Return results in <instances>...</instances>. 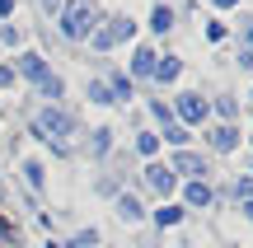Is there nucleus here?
Segmentation results:
<instances>
[{
  "instance_id": "6",
  "label": "nucleus",
  "mask_w": 253,
  "mask_h": 248,
  "mask_svg": "<svg viewBox=\"0 0 253 248\" xmlns=\"http://www.w3.org/2000/svg\"><path fill=\"white\" fill-rule=\"evenodd\" d=\"M145 187H150V192H160V197H169V192H178V178H173L169 164L150 159V164H145Z\"/></svg>"
},
{
  "instance_id": "13",
  "label": "nucleus",
  "mask_w": 253,
  "mask_h": 248,
  "mask_svg": "<svg viewBox=\"0 0 253 248\" xmlns=\"http://www.w3.org/2000/svg\"><path fill=\"white\" fill-rule=\"evenodd\" d=\"M61 94H66V80L56 71H47L42 80H38V99H42V103H61Z\"/></svg>"
},
{
  "instance_id": "22",
  "label": "nucleus",
  "mask_w": 253,
  "mask_h": 248,
  "mask_svg": "<svg viewBox=\"0 0 253 248\" xmlns=\"http://www.w3.org/2000/svg\"><path fill=\"white\" fill-rule=\"evenodd\" d=\"M150 117L160 122V127H173V108H169L164 99H150Z\"/></svg>"
},
{
  "instance_id": "11",
  "label": "nucleus",
  "mask_w": 253,
  "mask_h": 248,
  "mask_svg": "<svg viewBox=\"0 0 253 248\" xmlns=\"http://www.w3.org/2000/svg\"><path fill=\"white\" fill-rule=\"evenodd\" d=\"M173 24H178V14H173V5H164V0H155V5H150V33H155V37H164V33H173Z\"/></svg>"
},
{
  "instance_id": "17",
  "label": "nucleus",
  "mask_w": 253,
  "mask_h": 248,
  "mask_svg": "<svg viewBox=\"0 0 253 248\" xmlns=\"http://www.w3.org/2000/svg\"><path fill=\"white\" fill-rule=\"evenodd\" d=\"M84 99L99 103V108H113V103H118V99H113V89H108V80H89V84H84Z\"/></svg>"
},
{
  "instance_id": "29",
  "label": "nucleus",
  "mask_w": 253,
  "mask_h": 248,
  "mask_svg": "<svg viewBox=\"0 0 253 248\" xmlns=\"http://www.w3.org/2000/svg\"><path fill=\"white\" fill-rule=\"evenodd\" d=\"M9 84H14V66L0 61V89H9Z\"/></svg>"
},
{
  "instance_id": "1",
  "label": "nucleus",
  "mask_w": 253,
  "mask_h": 248,
  "mask_svg": "<svg viewBox=\"0 0 253 248\" xmlns=\"http://www.w3.org/2000/svg\"><path fill=\"white\" fill-rule=\"evenodd\" d=\"M99 24H103V14H99L94 0H66L61 14H56V28H61L66 42H89V33Z\"/></svg>"
},
{
  "instance_id": "32",
  "label": "nucleus",
  "mask_w": 253,
  "mask_h": 248,
  "mask_svg": "<svg viewBox=\"0 0 253 248\" xmlns=\"http://www.w3.org/2000/svg\"><path fill=\"white\" fill-rule=\"evenodd\" d=\"M14 14V0H0V19H9Z\"/></svg>"
},
{
  "instance_id": "8",
  "label": "nucleus",
  "mask_w": 253,
  "mask_h": 248,
  "mask_svg": "<svg viewBox=\"0 0 253 248\" xmlns=\"http://www.w3.org/2000/svg\"><path fill=\"white\" fill-rule=\"evenodd\" d=\"M113 215H118L122 225H141L145 220V206H141L136 192H118V197H113Z\"/></svg>"
},
{
  "instance_id": "12",
  "label": "nucleus",
  "mask_w": 253,
  "mask_h": 248,
  "mask_svg": "<svg viewBox=\"0 0 253 248\" xmlns=\"http://www.w3.org/2000/svg\"><path fill=\"white\" fill-rule=\"evenodd\" d=\"M155 56H160V52H155L150 42H141V47L131 52V84H136V80H150V71H155Z\"/></svg>"
},
{
  "instance_id": "27",
  "label": "nucleus",
  "mask_w": 253,
  "mask_h": 248,
  "mask_svg": "<svg viewBox=\"0 0 253 248\" xmlns=\"http://www.w3.org/2000/svg\"><path fill=\"white\" fill-rule=\"evenodd\" d=\"M0 42H5V47H19V28L5 24V28H0Z\"/></svg>"
},
{
  "instance_id": "33",
  "label": "nucleus",
  "mask_w": 253,
  "mask_h": 248,
  "mask_svg": "<svg viewBox=\"0 0 253 248\" xmlns=\"http://www.w3.org/2000/svg\"><path fill=\"white\" fill-rule=\"evenodd\" d=\"M239 211H244V220L253 225V202H239Z\"/></svg>"
},
{
  "instance_id": "24",
  "label": "nucleus",
  "mask_w": 253,
  "mask_h": 248,
  "mask_svg": "<svg viewBox=\"0 0 253 248\" xmlns=\"http://www.w3.org/2000/svg\"><path fill=\"white\" fill-rule=\"evenodd\" d=\"M0 244H14V248H19V225L5 220V215H0Z\"/></svg>"
},
{
  "instance_id": "23",
  "label": "nucleus",
  "mask_w": 253,
  "mask_h": 248,
  "mask_svg": "<svg viewBox=\"0 0 253 248\" xmlns=\"http://www.w3.org/2000/svg\"><path fill=\"white\" fill-rule=\"evenodd\" d=\"M216 112H220V122H230V127H235V117H239V103H235V99H216Z\"/></svg>"
},
{
  "instance_id": "16",
  "label": "nucleus",
  "mask_w": 253,
  "mask_h": 248,
  "mask_svg": "<svg viewBox=\"0 0 253 248\" xmlns=\"http://www.w3.org/2000/svg\"><path fill=\"white\" fill-rule=\"evenodd\" d=\"M113 150V127H94L89 131V159H103Z\"/></svg>"
},
{
  "instance_id": "10",
  "label": "nucleus",
  "mask_w": 253,
  "mask_h": 248,
  "mask_svg": "<svg viewBox=\"0 0 253 248\" xmlns=\"http://www.w3.org/2000/svg\"><path fill=\"white\" fill-rule=\"evenodd\" d=\"M178 75H183V56H173V52L155 56V71H150V80H160V84H173Z\"/></svg>"
},
{
  "instance_id": "37",
  "label": "nucleus",
  "mask_w": 253,
  "mask_h": 248,
  "mask_svg": "<svg viewBox=\"0 0 253 248\" xmlns=\"http://www.w3.org/2000/svg\"><path fill=\"white\" fill-rule=\"evenodd\" d=\"M249 103H253V89H249Z\"/></svg>"
},
{
  "instance_id": "14",
  "label": "nucleus",
  "mask_w": 253,
  "mask_h": 248,
  "mask_svg": "<svg viewBox=\"0 0 253 248\" xmlns=\"http://www.w3.org/2000/svg\"><path fill=\"white\" fill-rule=\"evenodd\" d=\"M183 215H188V211H183V206H178V202H164V206H160V211H155V215H150V220H155V225H160V230H173V225H183Z\"/></svg>"
},
{
  "instance_id": "34",
  "label": "nucleus",
  "mask_w": 253,
  "mask_h": 248,
  "mask_svg": "<svg viewBox=\"0 0 253 248\" xmlns=\"http://www.w3.org/2000/svg\"><path fill=\"white\" fill-rule=\"evenodd\" d=\"M211 5H216V9H235L239 0H211Z\"/></svg>"
},
{
  "instance_id": "9",
  "label": "nucleus",
  "mask_w": 253,
  "mask_h": 248,
  "mask_svg": "<svg viewBox=\"0 0 253 248\" xmlns=\"http://www.w3.org/2000/svg\"><path fill=\"white\" fill-rule=\"evenodd\" d=\"M47 71H52V66H47L42 52H19V56H14V75H24V80H33V84L42 80Z\"/></svg>"
},
{
  "instance_id": "2",
  "label": "nucleus",
  "mask_w": 253,
  "mask_h": 248,
  "mask_svg": "<svg viewBox=\"0 0 253 248\" xmlns=\"http://www.w3.org/2000/svg\"><path fill=\"white\" fill-rule=\"evenodd\" d=\"M131 37H136V24H131V19H126V14H108L89 33V47H94V52H113V47L131 42Z\"/></svg>"
},
{
  "instance_id": "18",
  "label": "nucleus",
  "mask_w": 253,
  "mask_h": 248,
  "mask_svg": "<svg viewBox=\"0 0 253 248\" xmlns=\"http://www.w3.org/2000/svg\"><path fill=\"white\" fill-rule=\"evenodd\" d=\"M24 183L33 187V192H42V187H47V169L38 164V159H24Z\"/></svg>"
},
{
  "instance_id": "26",
  "label": "nucleus",
  "mask_w": 253,
  "mask_h": 248,
  "mask_svg": "<svg viewBox=\"0 0 253 248\" xmlns=\"http://www.w3.org/2000/svg\"><path fill=\"white\" fill-rule=\"evenodd\" d=\"M235 202H253V178H235Z\"/></svg>"
},
{
  "instance_id": "36",
  "label": "nucleus",
  "mask_w": 253,
  "mask_h": 248,
  "mask_svg": "<svg viewBox=\"0 0 253 248\" xmlns=\"http://www.w3.org/2000/svg\"><path fill=\"white\" fill-rule=\"evenodd\" d=\"M0 202H5V187H0Z\"/></svg>"
},
{
  "instance_id": "31",
  "label": "nucleus",
  "mask_w": 253,
  "mask_h": 248,
  "mask_svg": "<svg viewBox=\"0 0 253 248\" xmlns=\"http://www.w3.org/2000/svg\"><path fill=\"white\" fill-rule=\"evenodd\" d=\"M244 47H253V19H244Z\"/></svg>"
},
{
  "instance_id": "3",
  "label": "nucleus",
  "mask_w": 253,
  "mask_h": 248,
  "mask_svg": "<svg viewBox=\"0 0 253 248\" xmlns=\"http://www.w3.org/2000/svg\"><path fill=\"white\" fill-rule=\"evenodd\" d=\"M169 108H173V117H183V127H207V117H211V103L202 94H178Z\"/></svg>"
},
{
  "instance_id": "20",
  "label": "nucleus",
  "mask_w": 253,
  "mask_h": 248,
  "mask_svg": "<svg viewBox=\"0 0 253 248\" xmlns=\"http://www.w3.org/2000/svg\"><path fill=\"white\" fill-rule=\"evenodd\" d=\"M160 141H169L173 150H188V141H192V136H188V127H178V122H173V127H164V131H160Z\"/></svg>"
},
{
  "instance_id": "15",
  "label": "nucleus",
  "mask_w": 253,
  "mask_h": 248,
  "mask_svg": "<svg viewBox=\"0 0 253 248\" xmlns=\"http://www.w3.org/2000/svg\"><path fill=\"white\" fill-rule=\"evenodd\" d=\"M108 89H113V99H118V103H131V99H136L131 75H122V71H113V75H108Z\"/></svg>"
},
{
  "instance_id": "7",
  "label": "nucleus",
  "mask_w": 253,
  "mask_h": 248,
  "mask_svg": "<svg viewBox=\"0 0 253 248\" xmlns=\"http://www.w3.org/2000/svg\"><path fill=\"white\" fill-rule=\"evenodd\" d=\"M207 145L216 150V155H230V150H239V127H230V122H216V127H207Z\"/></svg>"
},
{
  "instance_id": "30",
  "label": "nucleus",
  "mask_w": 253,
  "mask_h": 248,
  "mask_svg": "<svg viewBox=\"0 0 253 248\" xmlns=\"http://www.w3.org/2000/svg\"><path fill=\"white\" fill-rule=\"evenodd\" d=\"M239 66H244V71H253V47H239Z\"/></svg>"
},
{
  "instance_id": "35",
  "label": "nucleus",
  "mask_w": 253,
  "mask_h": 248,
  "mask_svg": "<svg viewBox=\"0 0 253 248\" xmlns=\"http://www.w3.org/2000/svg\"><path fill=\"white\" fill-rule=\"evenodd\" d=\"M47 248H66V244H61V239H47Z\"/></svg>"
},
{
  "instance_id": "4",
  "label": "nucleus",
  "mask_w": 253,
  "mask_h": 248,
  "mask_svg": "<svg viewBox=\"0 0 253 248\" xmlns=\"http://www.w3.org/2000/svg\"><path fill=\"white\" fill-rule=\"evenodd\" d=\"M169 169H173V178H207L211 174V164L197 155V150H173V159H169Z\"/></svg>"
},
{
  "instance_id": "21",
  "label": "nucleus",
  "mask_w": 253,
  "mask_h": 248,
  "mask_svg": "<svg viewBox=\"0 0 253 248\" xmlns=\"http://www.w3.org/2000/svg\"><path fill=\"white\" fill-rule=\"evenodd\" d=\"M99 244H103V234H99V230L89 225V230H80V234H75V239L66 244V248H99Z\"/></svg>"
},
{
  "instance_id": "19",
  "label": "nucleus",
  "mask_w": 253,
  "mask_h": 248,
  "mask_svg": "<svg viewBox=\"0 0 253 248\" xmlns=\"http://www.w3.org/2000/svg\"><path fill=\"white\" fill-rule=\"evenodd\" d=\"M136 155H145V159L160 155V131H141V136H136Z\"/></svg>"
},
{
  "instance_id": "25",
  "label": "nucleus",
  "mask_w": 253,
  "mask_h": 248,
  "mask_svg": "<svg viewBox=\"0 0 253 248\" xmlns=\"http://www.w3.org/2000/svg\"><path fill=\"white\" fill-rule=\"evenodd\" d=\"M225 33L230 28L220 24V19H207V42H225Z\"/></svg>"
},
{
  "instance_id": "28",
  "label": "nucleus",
  "mask_w": 253,
  "mask_h": 248,
  "mask_svg": "<svg viewBox=\"0 0 253 248\" xmlns=\"http://www.w3.org/2000/svg\"><path fill=\"white\" fill-rule=\"evenodd\" d=\"M61 5H66V0H38V9H42L47 19H52V14H61Z\"/></svg>"
},
{
  "instance_id": "5",
  "label": "nucleus",
  "mask_w": 253,
  "mask_h": 248,
  "mask_svg": "<svg viewBox=\"0 0 253 248\" xmlns=\"http://www.w3.org/2000/svg\"><path fill=\"white\" fill-rule=\"evenodd\" d=\"M216 202V192H211V183L207 178H192V183H183V211H207V206Z\"/></svg>"
}]
</instances>
